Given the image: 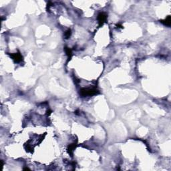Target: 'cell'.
I'll use <instances>...</instances> for the list:
<instances>
[{"mask_svg":"<svg viewBox=\"0 0 171 171\" xmlns=\"http://www.w3.org/2000/svg\"><path fill=\"white\" fill-rule=\"evenodd\" d=\"M64 50H65V52H66V55L67 56V57H68V60H70L71 58H72V50L67 47H65Z\"/></svg>","mask_w":171,"mask_h":171,"instance_id":"obj_6","label":"cell"},{"mask_svg":"<svg viewBox=\"0 0 171 171\" xmlns=\"http://www.w3.org/2000/svg\"><path fill=\"white\" fill-rule=\"evenodd\" d=\"M80 93L82 96L86 97V96H94V95L98 94L100 93V92L96 88H82Z\"/></svg>","mask_w":171,"mask_h":171,"instance_id":"obj_1","label":"cell"},{"mask_svg":"<svg viewBox=\"0 0 171 171\" xmlns=\"http://www.w3.org/2000/svg\"><path fill=\"white\" fill-rule=\"evenodd\" d=\"M24 170H30L28 168H24Z\"/></svg>","mask_w":171,"mask_h":171,"instance_id":"obj_9","label":"cell"},{"mask_svg":"<svg viewBox=\"0 0 171 171\" xmlns=\"http://www.w3.org/2000/svg\"><path fill=\"white\" fill-rule=\"evenodd\" d=\"M10 56L12 57L14 62L16 63H19V62H21V61H23V56H21V54L20 52L14 53V54H10Z\"/></svg>","mask_w":171,"mask_h":171,"instance_id":"obj_3","label":"cell"},{"mask_svg":"<svg viewBox=\"0 0 171 171\" xmlns=\"http://www.w3.org/2000/svg\"><path fill=\"white\" fill-rule=\"evenodd\" d=\"M71 34H72V32H71V30H67L66 32H65V34H64V36L66 38V39H68L69 37L71 36Z\"/></svg>","mask_w":171,"mask_h":171,"instance_id":"obj_7","label":"cell"},{"mask_svg":"<svg viewBox=\"0 0 171 171\" xmlns=\"http://www.w3.org/2000/svg\"><path fill=\"white\" fill-rule=\"evenodd\" d=\"M107 19V14L104 12H102L100 13L98 16V23H99V26L100 27L102 26L103 24L106 22Z\"/></svg>","mask_w":171,"mask_h":171,"instance_id":"obj_2","label":"cell"},{"mask_svg":"<svg viewBox=\"0 0 171 171\" xmlns=\"http://www.w3.org/2000/svg\"><path fill=\"white\" fill-rule=\"evenodd\" d=\"M162 24H163L165 26H171V17L170 16H168L165 20H161L160 21Z\"/></svg>","mask_w":171,"mask_h":171,"instance_id":"obj_5","label":"cell"},{"mask_svg":"<svg viewBox=\"0 0 171 171\" xmlns=\"http://www.w3.org/2000/svg\"><path fill=\"white\" fill-rule=\"evenodd\" d=\"M76 146H77V144H70V145L68 146V148H67V152L70 154L71 156H72L73 152H74V150H75V148H76Z\"/></svg>","mask_w":171,"mask_h":171,"instance_id":"obj_4","label":"cell"},{"mask_svg":"<svg viewBox=\"0 0 171 171\" xmlns=\"http://www.w3.org/2000/svg\"><path fill=\"white\" fill-rule=\"evenodd\" d=\"M116 26H117L118 27H120V28H123V26H122V25H120V24H117V25H116Z\"/></svg>","mask_w":171,"mask_h":171,"instance_id":"obj_8","label":"cell"}]
</instances>
